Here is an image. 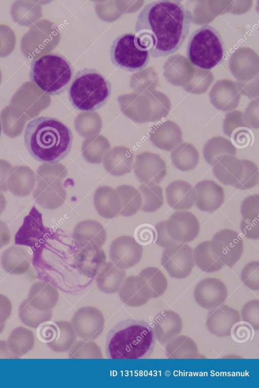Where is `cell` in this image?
<instances>
[{
	"label": "cell",
	"instance_id": "44",
	"mask_svg": "<svg viewBox=\"0 0 259 388\" xmlns=\"http://www.w3.org/2000/svg\"><path fill=\"white\" fill-rule=\"evenodd\" d=\"M6 203L4 198H0V215L4 212L6 208Z\"/></svg>",
	"mask_w": 259,
	"mask_h": 388
},
{
	"label": "cell",
	"instance_id": "8",
	"mask_svg": "<svg viewBox=\"0 0 259 388\" xmlns=\"http://www.w3.org/2000/svg\"><path fill=\"white\" fill-rule=\"evenodd\" d=\"M161 262L171 277L186 278L194 266L193 250L186 243H178L164 250Z\"/></svg>",
	"mask_w": 259,
	"mask_h": 388
},
{
	"label": "cell",
	"instance_id": "15",
	"mask_svg": "<svg viewBox=\"0 0 259 388\" xmlns=\"http://www.w3.org/2000/svg\"><path fill=\"white\" fill-rule=\"evenodd\" d=\"M193 188L194 203L197 208L201 211L214 212L224 202L223 188L213 180L200 181Z\"/></svg>",
	"mask_w": 259,
	"mask_h": 388
},
{
	"label": "cell",
	"instance_id": "17",
	"mask_svg": "<svg viewBox=\"0 0 259 388\" xmlns=\"http://www.w3.org/2000/svg\"><path fill=\"white\" fill-rule=\"evenodd\" d=\"M151 327L154 338L160 343H165L181 333L183 321L176 312L164 310L156 317Z\"/></svg>",
	"mask_w": 259,
	"mask_h": 388
},
{
	"label": "cell",
	"instance_id": "7",
	"mask_svg": "<svg viewBox=\"0 0 259 388\" xmlns=\"http://www.w3.org/2000/svg\"><path fill=\"white\" fill-rule=\"evenodd\" d=\"M149 53L139 43L136 34L125 33L116 37L110 48V59L117 67L128 71L143 69L148 63Z\"/></svg>",
	"mask_w": 259,
	"mask_h": 388
},
{
	"label": "cell",
	"instance_id": "28",
	"mask_svg": "<svg viewBox=\"0 0 259 388\" xmlns=\"http://www.w3.org/2000/svg\"><path fill=\"white\" fill-rule=\"evenodd\" d=\"M149 293L150 298L161 296L167 287V281L162 271L154 266L147 267L139 274Z\"/></svg>",
	"mask_w": 259,
	"mask_h": 388
},
{
	"label": "cell",
	"instance_id": "10",
	"mask_svg": "<svg viewBox=\"0 0 259 388\" xmlns=\"http://www.w3.org/2000/svg\"><path fill=\"white\" fill-rule=\"evenodd\" d=\"M46 229L42 214L33 206L15 234V244L29 247L33 251L46 240Z\"/></svg>",
	"mask_w": 259,
	"mask_h": 388
},
{
	"label": "cell",
	"instance_id": "3",
	"mask_svg": "<svg viewBox=\"0 0 259 388\" xmlns=\"http://www.w3.org/2000/svg\"><path fill=\"white\" fill-rule=\"evenodd\" d=\"M154 338L151 327L146 322L132 319L121 321L107 335V356L114 359L142 358L150 351Z\"/></svg>",
	"mask_w": 259,
	"mask_h": 388
},
{
	"label": "cell",
	"instance_id": "12",
	"mask_svg": "<svg viewBox=\"0 0 259 388\" xmlns=\"http://www.w3.org/2000/svg\"><path fill=\"white\" fill-rule=\"evenodd\" d=\"M166 228L172 239L178 243H185L192 241L197 237L200 224L191 212L178 211L166 220Z\"/></svg>",
	"mask_w": 259,
	"mask_h": 388
},
{
	"label": "cell",
	"instance_id": "36",
	"mask_svg": "<svg viewBox=\"0 0 259 388\" xmlns=\"http://www.w3.org/2000/svg\"><path fill=\"white\" fill-rule=\"evenodd\" d=\"M243 284L252 290L259 289V262L253 261L247 263L241 273Z\"/></svg>",
	"mask_w": 259,
	"mask_h": 388
},
{
	"label": "cell",
	"instance_id": "37",
	"mask_svg": "<svg viewBox=\"0 0 259 388\" xmlns=\"http://www.w3.org/2000/svg\"><path fill=\"white\" fill-rule=\"evenodd\" d=\"M240 317L249 324L255 330H259V300L253 299L247 302L242 307Z\"/></svg>",
	"mask_w": 259,
	"mask_h": 388
},
{
	"label": "cell",
	"instance_id": "27",
	"mask_svg": "<svg viewBox=\"0 0 259 388\" xmlns=\"http://www.w3.org/2000/svg\"><path fill=\"white\" fill-rule=\"evenodd\" d=\"M193 257L197 266L206 273L219 271L225 265L213 252L209 241L202 242L196 247L193 250Z\"/></svg>",
	"mask_w": 259,
	"mask_h": 388
},
{
	"label": "cell",
	"instance_id": "19",
	"mask_svg": "<svg viewBox=\"0 0 259 388\" xmlns=\"http://www.w3.org/2000/svg\"><path fill=\"white\" fill-rule=\"evenodd\" d=\"M165 192L167 204L174 210H187L194 204V188L186 181L177 180L171 182L167 186Z\"/></svg>",
	"mask_w": 259,
	"mask_h": 388
},
{
	"label": "cell",
	"instance_id": "31",
	"mask_svg": "<svg viewBox=\"0 0 259 388\" xmlns=\"http://www.w3.org/2000/svg\"><path fill=\"white\" fill-rule=\"evenodd\" d=\"M112 194L110 190L104 188L95 195V207L99 214L104 218H113L120 214L119 204Z\"/></svg>",
	"mask_w": 259,
	"mask_h": 388
},
{
	"label": "cell",
	"instance_id": "40",
	"mask_svg": "<svg viewBox=\"0 0 259 388\" xmlns=\"http://www.w3.org/2000/svg\"><path fill=\"white\" fill-rule=\"evenodd\" d=\"M166 220H163L155 226L157 232L156 244L164 248L172 247L179 243L169 236L166 228Z\"/></svg>",
	"mask_w": 259,
	"mask_h": 388
},
{
	"label": "cell",
	"instance_id": "43",
	"mask_svg": "<svg viewBox=\"0 0 259 388\" xmlns=\"http://www.w3.org/2000/svg\"><path fill=\"white\" fill-rule=\"evenodd\" d=\"M11 240V233L7 224L0 219V248L7 245Z\"/></svg>",
	"mask_w": 259,
	"mask_h": 388
},
{
	"label": "cell",
	"instance_id": "16",
	"mask_svg": "<svg viewBox=\"0 0 259 388\" xmlns=\"http://www.w3.org/2000/svg\"><path fill=\"white\" fill-rule=\"evenodd\" d=\"M73 238L82 248H101L106 242L107 232L99 222L84 220L75 226Z\"/></svg>",
	"mask_w": 259,
	"mask_h": 388
},
{
	"label": "cell",
	"instance_id": "32",
	"mask_svg": "<svg viewBox=\"0 0 259 388\" xmlns=\"http://www.w3.org/2000/svg\"><path fill=\"white\" fill-rule=\"evenodd\" d=\"M143 203L141 209L147 212L157 210L163 204L164 199L162 188L156 185H143L141 187Z\"/></svg>",
	"mask_w": 259,
	"mask_h": 388
},
{
	"label": "cell",
	"instance_id": "18",
	"mask_svg": "<svg viewBox=\"0 0 259 388\" xmlns=\"http://www.w3.org/2000/svg\"><path fill=\"white\" fill-rule=\"evenodd\" d=\"M150 136L151 141L157 147L166 151L172 150L183 141L180 127L169 120L155 125Z\"/></svg>",
	"mask_w": 259,
	"mask_h": 388
},
{
	"label": "cell",
	"instance_id": "30",
	"mask_svg": "<svg viewBox=\"0 0 259 388\" xmlns=\"http://www.w3.org/2000/svg\"><path fill=\"white\" fill-rule=\"evenodd\" d=\"M120 295L124 298H134L137 303H145L150 298L148 291L139 276H130L122 284Z\"/></svg>",
	"mask_w": 259,
	"mask_h": 388
},
{
	"label": "cell",
	"instance_id": "45",
	"mask_svg": "<svg viewBox=\"0 0 259 388\" xmlns=\"http://www.w3.org/2000/svg\"><path fill=\"white\" fill-rule=\"evenodd\" d=\"M85 318H86V317H85ZM86 319H87V318H86ZM83 321H85V322H88V323H94V321H92L91 322H90L89 320H85V319L84 318H83ZM93 326V325H91V324H88V325H87V326Z\"/></svg>",
	"mask_w": 259,
	"mask_h": 388
},
{
	"label": "cell",
	"instance_id": "38",
	"mask_svg": "<svg viewBox=\"0 0 259 388\" xmlns=\"http://www.w3.org/2000/svg\"><path fill=\"white\" fill-rule=\"evenodd\" d=\"M241 213L243 218L258 219L259 195L254 194L246 198L241 205Z\"/></svg>",
	"mask_w": 259,
	"mask_h": 388
},
{
	"label": "cell",
	"instance_id": "25",
	"mask_svg": "<svg viewBox=\"0 0 259 388\" xmlns=\"http://www.w3.org/2000/svg\"><path fill=\"white\" fill-rule=\"evenodd\" d=\"M237 148L232 142L222 136H216L208 140L203 149V154L206 162L213 166L222 156H235Z\"/></svg>",
	"mask_w": 259,
	"mask_h": 388
},
{
	"label": "cell",
	"instance_id": "39",
	"mask_svg": "<svg viewBox=\"0 0 259 388\" xmlns=\"http://www.w3.org/2000/svg\"><path fill=\"white\" fill-rule=\"evenodd\" d=\"M240 127H246L241 112L234 111L228 113L223 123V131L225 135L231 137L234 131Z\"/></svg>",
	"mask_w": 259,
	"mask_h": 388
},
{
	"label": "cell",
	"instance_id": "20",
	"mask_svg": "<svg viewBox=\"0 0 259 388\" xmlns=\"http://www.w3.org/2000/svg\"><path fill=\"white\" fill-rule=\"evenodd\" d=\"M212 172L223 184L234 186L242 177L243 163L234 156H224L212 166Z\"/></svg>",
	"mask_w": 259,
	"mask_h": 388
},
{
	"label": "cell",
	"instance_id": "22",
	"mask_svg": "<svg viewBox=\"0 0 259 388\" xmlns=\"http://www.w3.org/2000/svg\"><path fill=\"white\" fill-rule=\"evenodd\" d=\"M32 259L29 250L22 247L13 246L3 252L1 264L8 272L22 273L29 267Z\"/></svg>",
	"mask_w": 259,
	"mask_h": 388
},
{
	"label": "cell",
	"instance_id": "24",
	"mask_svg": "<svg viewBox=\"0 0 259 388\" xmlns=\"http://www.w3.org/2000/svg\"><path fill=\"white\" fill-rule=\"evenodd\" d=\"M199 153L194 145L188 143H180L171 152V161L174 165L183 172L192 170L199 162Z\"/></svg>",
	"mask_w": 259,
	"mask_h": 388
},
{
	"label": "cell",
	"instance_id": "6",
	"mask_svg": "<svg viewBox=\"0 0 259 388\" xmlns=\"http://www.w3.org/2000/svg\"><path fill=\"white\" fill-rule=\"evenodd\" d=\"M225 48L220 32L209 24L195 30L189 37L187 54L195 66L210 69L219 64L224 56Z\"/></svg>",
	"mask_w": 259,
	"mask_h": 388
},
{
	"label": "cell",
	"instance_id": "9",
	"mask_svg": "<svg viewBox=\"0 0 259 388\" xmlns=\"http://www.w3.org/2000/svg\"><path fill=\"white\" fill-rule=\"evenodd\" d=\"M210 242L213 252L229 267L235 265L243 253V240L234 230H221L213 236Z\"/></svg>",
	"mask_w": 259,
	"mask_h": 388
},
{
	"label": "cell",
	"instance_id": "21",
	"mask_svg": "<svg viewBox=\"0 0 259 388\" xmlns=\"http://www.w3.org/2000/svg\"><path fill=\"white\" fill-rule=\"evenodd\" d=\"M106 259L101 248H82L75 257V265L80 273L92 278L106 263Z\"/></svg>",
	"mask_w": 259,
	"mask_h": 388
},
{
	"label": "cell",
	"instance_id": "42",
	"mask_svg": "<svg viewBox=\"0 0 259 388\" xmlns=\"http://www.w3.org/2000/svg\"><path fill=\"white\" fill-rule=\"evenodd\" d=\"M233 334L236 339L239 341H245L251 336L252 329L248 324H240L234 328Z\"/></svg>",
	"mask_w": 259,
	"mask_h": 388
},
{
	"label": "cell",
	"instance_id": "23",
	"mask_svg": "<svg viewBox=\"0 0 259 388\" xmlns=\"http://www.w3.org/2000/svg\"><path fill=\"white\" fill-rule=\"evenodd\" d=\"M125 276V271L111 262H106L97 274L96 281L99 288L108 293L119 289Z\"/></svg>",
	"mask_w": 259,
	"mask_h": 388
},
{
	"label": "cell",
	"instance_id": "29",
	"mask_svg": "<svg viewBox=\"0 0 259 388\" xmlns=\"http://www.w3.org/2000/svg\"><path fill=\"white\" fill-rule=\"evenodd\" d=\"M145 172L142 181L150 185L160 183L166 174V165L158 154L147 153L145 154Z\"/></svg>",
	"mask_w": 259,
	"mask_h": 388
},
{
	"label": "cell",
	"instance_id": "4",
	"mask_svg": "<svg viewBox=\"0 0 259 388\" xmlns=\"http://www.w3.org/2000/svg\"><path fill=\"white\" fill-rule=\"evenodd\" d=\"M111 84L94 68H84L75 74L68 88V96L73 107L92 111L103 106L111 93Z\"/></svg>",
	"mask_w": 259,
	"mask_h": 388
},
{
	"label": "cell",
	"instance_id": "35",
	"mask_svg": "<svg viewBox=\"0 0 259 388\" xmlns=\"http://www.w3.org/2000/svg\"><path fill=\"white\" fill-rule=\"evenodd\" d=\"M60 327L52 321L42 322L37 326L36 335L41 342L49 344L56 341L60 333Z\"/></svg>",
	"mask_w": 259,
	"mask_h": 388
},
{
	"label": "cell",
	"instance_id": "41",
	"mask_svg": "<svg viewBox=\"0 0 259 388\" xmlns=\"http://www.w3.org/2000/svg\"><path fill=\"white\" fill-rule=\"evenodd\" d=\"M240 229L243 235L248 239H259L258 219H248L243 218L240 223Z\"/></svg>",
	"mask_w": 259,
	"mask_h": 388
},
{
	"label": "cell",
	"instance_id": "34",
	"mask_svg": "<svg viewBox=\"0 0 259 388\" xmlns=\"http://www.w3.org/2000/svg\"><path fill=\"white\" fill-rule=\"evenodd\" d=\"M124 190L123 201L120 205V214L124 216H131L135 214L141 207L140 195L136 190Z\"/></svg>",
	"mask_w": 259,
	"mask_h": 388
},
{
	"label": "cell",
	"instance_id": "46",
	"mask_svg": "<svg viewBox=\"0 0 259 388\" xmlns=\"http://www.w3.org/2000/svg\"><path fill=\"white\" fill-rule=\"evenodd\" d=\"M1 131H2V126H1V121H0V136H1Z\"/></svg>",
	"mask_w": 259,
	"mask_h": 388
},
{
	"label": "cell",
	"instance_id": "13",
	"mask_svg": "<svg viewBox=\"0 0 259 388\" xmlns=\"http://www.w3.org/2000/svg\"><path fill=\"white\" fill-rule=\"evenodd\" d=\"M228 297V290L220 279L207 278L200 281L194 291L195 301L201 307L211 309L221 305Z\"/></svg>",
	"mask_w": 259,
	"mask_h": 388
},
{
	"label": "cell",
	"instance_id": "11",
	"mask_svg": "<svg viewBox=\"0 0 259 388\" xmlns=\"http://www.w3.org/2000/svg\"><path fill=\"white\" fill-rule=\"evenodd\" d=\"M142 253V246L134 238L126 235L115 239L109 248L112 262L122 269L131 268L139 263Z\"/></svg>",
	"mask_w": 259,
	"mask_h": 388
},
{
	"label": "cell",
	"instance_id": "14",
	"mask_svg": "<svg viewBox=\"0 0 259 388\" xmlns=\"http://www.w3.org/2000/svg\"><path fill=\"white\" fill-rule=\"evenodd\" d=\"M240 321L238 310L221 304L208 312L206 326L211 333L219 337H224L230 336L233 326Z\"/></svg>",
	"mask_w": 259,
	"mask_h": 388
},
{
	"label": "cell",
	"instance_id": "1",
	"mask_svg": "<svg viewBox=\"0 0 259 388\" xmlns=\"http://www.w3.org/2000/svg\"><path fill=\"white\" fill-rule=\"evenodd\" d=\"M190 16L176 1H156L145 5L135 25L136 35L153 58L177 52L189 34Z\"/></svg>",
	"mask_w": 259,
	"mask_h": 388
},
{
	"label": "cell",
	"instance_id": "33",
	"mask_svg": "<svg viewBox=\"0 0 259 388\" xmlns=\"http://www.w3.org/2000/svg\"><path fill=\"white\" fill-rule=\"evenodd\" d=\"M241 161L243 166V175L240 180L233 186L239 189H248L255 186L258 181V169L251 161L245 159Z\"/></svg>",
	"mask_w": 259,
	"mask_h": 388
},
{
	"label": "cell",
	"instance_id": "26",
	"mask_svg": "<svg viewBox=\"0 0 259 388\" xmlns=\"http://www.w3.org/2000/svg\"><path fill=\"white\" fill-rule=\"evenodd\" d=\"M165 353L168 359H194L198 356V348L190 337L180 335L168 342Z\"/></svg>",
	"mask_w": 259,
	"mask_h": 388
},
{
	"label": "cell",
	"instance_id": "5",
	"mask_svg": "<svg viewBox=\"0 0 259 388\" xmlns=\"http://www.w3.org/2000/svg\"><path fill=\"white\" fill-rule=\"evenodd\" d=\"M73 74L72 67L67 59L55 53L45 55L34 60L29 77L44 92L55 96L69 88Z\"/></svg>",
	"mask_w": 259,
	"mask_h": 388
},
{
	"label": "cell",
	"instance_id": "2",
	"mask_svg": "<svg viewBox=\"0 0 259 388\" xmlns=\"http://www.w3.org/2000/svg\"><path fill=\"white\" fill-rule=\"evenodd\" d=\"M73 137L71 130L57 119L40 117L24 130V142L29 154L41 163H55L69 153Z\"/></svg>",
	"mask_w": 259,
	"mask_h": 388
}]
</instances>
